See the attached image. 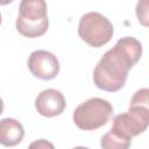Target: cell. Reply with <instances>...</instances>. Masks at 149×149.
Segmentation results:
<instances>
[{
    "instance_id": "cell-1",
    "label": "cell",
    "mask_w": 149,
    "mask_h": 149,
    "mask_svg": "<svg viewBox=\"0 0 149 149\" xmlns=\"http://www.w3.org/2000/svg\"><path fill=\"white\" fill-rule=\"evenodd\" d=\"M142 44L132 36L121 37L115 45L107 50L93 70L95 86L106 92L121 90L127 80L129 70L140 61Z\"/></svg>"
},
{
    "instance_id": "cell-2",
    "label": "cell",
    "mask_w": 149,
    "mask_h": 149,
    "mask_svg": "<svg viewBox=\"0 0 149 149\" xmlns=\"http://www.w3.org/2000/svg\"><path fill=\"white\" fill-rule=\"evenodd\" d=\"M148 88H141L134 93L129 102L127 113L115 115L113 120L112 132L119 136L130 140L144 133L149 126V101Z\"/></svg>"
},
{
    "instance_id": "cell-3",
    "label": "cell",
    "mask_w": 149,
    "mask_h": 149,
    "mask_svg": "<svg viewBox=\"0 0 149 149\" xmlns=\"http://www.w3.org/2000/svg\"><path fill=\"white\" fill-rule=\"evenodd\" d=\"M15 24L24 37L36 38L44 35L49 27L45 0H21Z\"/></svg>"
},
{
    "instance_id": "cell-4",
    "label": "cell",
    "mask_w": 149,
    "mask_h": 149,
    "mask_svg": "<svg viewBox=\"0 0 149 149\" xmlns=\"http://www.w3.org/2000/svg\"><path fill=\"white\" fill-rule=\"evenodd\" d=\"M113 115V106L101 98H90L73 112V122L81 130H95L105 126Z\"/></svg>"
},
{
    "instance_id": "cell-5",
    "label": "cell",
    "mask_w": 149,
    "mask_h": 149,
    "mask_svg": "<svg viewBox=\"0 0 149 149\" xmlns=\"http://www.w3.org/2000/svg\"><path fill=\"white\" fill-rule=\"evenodd\" d=\"M113 34L112 22L98 12H88L79 20L78 35L90 47L101 48L112 40Z\"/></svg>"
},
{
    "instance_id": "cell-6",
    "label": "cell",
    "mask_w": 149,
    "mask_h": 149,
    "mask_svg": "<svg viewBox=\"0 0 149 149\" xmlns=\"http://www.w3.org/2000/svg\"><path fill=\"white\" fill-rule=\"evenodd\" d=\"M57 57L47 50H35L28 58V69L31 74L41 80L54 79L59 72Z\"/></svg>"
},
{
    "instance_id": "cell-7",
    "label": "cell",
    "mask_w": 149,
    "mask_h": 149,
    "mask_svg": "<svg viewBox=\"0 0 149 149\" xmlns=\"http://www.w3.org/2000/svg\"><path fill=\"white\" fill-rule=\"evenodd\" d=\"M66 107V101L62 92L55 88H47L38 93L35 99L36 111L45 116L54 118L61 115Z\"/></svg>"
},
{
    "instance_id": "cell-8",
    "label": "cell",
    "mask_w": 149,
    "mask_h": 149,
    "mask_svg": "<svg viewBox=\"0 0 149 149\" xmlns=\"http://www.w3.org/2000/svg\"><path fill=\"white\" fill-rule=\"evenodd\" d=\"M24 136L23 126L13 118H3L0 120V143L5 147H14L19 144Z\"/></svg>"
},
{
    "instance_id": "cell-9",
    "label": "cell",
    "mask_w": 149,
    "mask_h": 149,
    "mask_svg": "<svg viewBox=\"0 0 149 149\" xmlns=\"http://www.w3.org/2000/svg\"><path fill=\"white\" fill-rule=\"evenodd\" d=\"M130 140H126L112 130L106 133L100 141V146L105 149H127L130 147Z\"/></svg>"
},
{
    "instance_id": "cell-10",
    "label": "cell",
    "mask_w": 149,
    "mask_h": 149,
    "mask_svg": "<svg viewBox=\"0 0 149 149\" xmlns=\"http://www.w3.org/2000/svg\"><path fill=\"white\" fill-rule=\"evenodd\" d=\"M148 0H140L136 6V16L139 19V22L144 27L148 26Z\"/></svg>"
},
{
    "instance_id": "cell-11",
    "label": "cell",
    "mask_w": 149,
    "mask_h": 149,
    "mask_svg": "<svg viewBox=\"0 0 149 149\" xmlns=\"http://www.w3.org/2000/svg\"><path fill=\"white\" fill-rule=\"evenodd\" d=\"M30 147H31V148H33V147H50V148H54V146H52L51 143H48V142H45L44 140H40L38 142H34V143L30 144Z\"/></svg>"
},
{
    "instance_id": "cell-12",
    "label": "cell",
    "mask_w": 149,
    "mask_h": 149,
    "mask_svg": "<svg viewBox=\"0 0 149 149\" xmlns=\"http://www.w3.org/2000/svg\"><path fill=\"white\" fill-rule=\"evenodd\" d=\"M13 2V0H0V6H5V5H8Z\"/></svg>"
},
{
    "instance_id": "cell-13",
    "label": "cell",
    "mask_w": 149,
    "mask_h": 149,
    "mask_svg": "<svg viewBox=\"0 0 149 149\" xmlns=\"http://www.w3.org/2000/svg\"><path fill=\"white\" fill-rule=\"evenodd\" d=\"M3 112V101H2V99H1V97H0V114Z\"/></svg>"
},
{
    "instance_id": "cell-14",
    "label": "cell",
    "mask_w": 149,
    "mask_h": 149,
    "mask_svg": "<svg viewBox=\"0 0 149 149\" xmlns=\"http://www.w3.org/2000/svg\"><path fill=\"white\" fill-rule=\"evenodd\" d=\"M1 21H2V19H1V14H0V24H1Z\"/></svg>"
}]
</instances>
